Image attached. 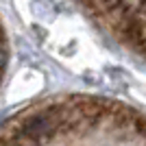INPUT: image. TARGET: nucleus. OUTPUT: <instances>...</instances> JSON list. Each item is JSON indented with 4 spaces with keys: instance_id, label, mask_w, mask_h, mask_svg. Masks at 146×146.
Returning a JSON list of instances; mask_svg holds the SVG:
<instances>
[{
    "instance_id": "nucleus-1",
    "label": "nucleus",
    "mask_w": 146,
    "mask_h": 146,
    "mask_svg": "<svg viewBox=\"0 0 146 146\" xmlns=\"http://www.w3.org/2000/svg\"><path fill=\"white\" fill-rule=\"evenodd\" d=\"M0 142H146V113L109 98L61 96L9 118Z\"/></svg>"
}]
</instances>
